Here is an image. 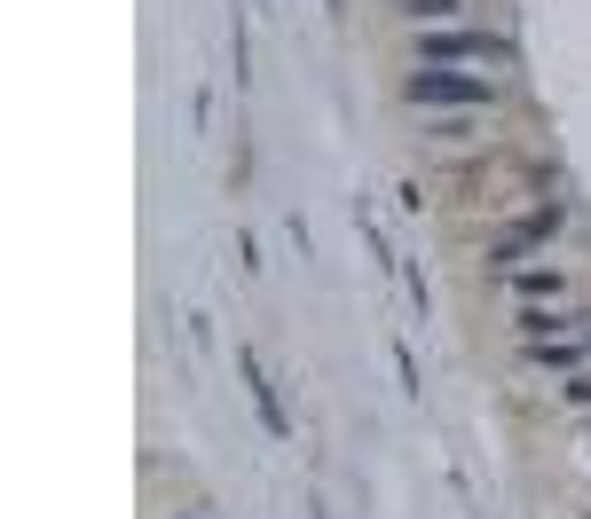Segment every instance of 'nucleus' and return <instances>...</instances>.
<instances>
[{
    "mask_svg": "<svg viewBox=\"0 0 591 519\" xmlns=\"http://www.w3.org/2000/svg\"><path fill=\"white\" fill-rule=\"evenodd\" d=\"M402 95H410V103H458V111H473V103H489V79H465V71H442V63H418V71L402 79Z\"/></svg>",
    "mask_w": 591,
    "mask_h": 519,
    "instance_id": "nucleus-1",
    "label": "nucleus"
},
{
    "mask_svg": "<svg viewBox=\"0 0 591 519\" xmlns=\"http://www.w3.org/2000/svg\"><path fill=\"white\" fill-rule=\"evenodd\" d=\"M418 63H513V40H497V32H427L418 40Z\"/></svg>",
    "mask_w": 591,
    "mask_h": 519,
    "instance_id": "nucleus-2",
    "label": "nucleus"
},
{
    "mask_svg": "<svg viewBox=\"0 0 591 519\" xmlns=\"http://www.w3.org/2000/svg\"><path fill=\"white\" fill-rule=\"evenodd\" d=\"M237 370H244V386H252V409H261V425H269V432H277V441H284V432H292V425H284V401H277V386L261 378V363H252V355H237Z\"/></svg>",
    "mask_w": 591,
    "mask_h": 519,
    "instance_id": "nucleus-3",
    "label": "nucleus"
},
{
    "mask_svg": "<svg viewBox=\"0 0 591 519\" xmlns=\"http://www.w3.org/2000/svg\"><path fill=\"white\" fill-rule=\"evenodd\" d=\"M410 17H427V24H442V17H458V0H402Z\"/></svg>",
    "mask_w": 591,
    "mask_h": 519,
    "instance_id": "nucleus-4",
    "label": "nucleus"
},
{
    "mask_svg": "<svg viewBox=\"0 0 591 519\" xmlns=\"http://www.w3.org/2000/svg\"><path fill=\"white\" fill-rule=\"evenodd\" d=\"M568 401H591V378H575V386H568Z\"/></svg>",
    "mask_w": 591,
    "mask_h": 519,
    "instance_id": "nucleus-5",
    "label": "nucleus"
},
{
    "mask_svg": "<svg viewBox=\"0 0 591 519\" xmlns=\"http://www.w3.org/2000/svg\"><path fill=\"white\" fill-rule=\"evenodd\" d=\"M323 9H331V17H340V9H348V0H323Z\"/></svg>",
    "mask_w": 591,
    "mask_h": 519,
    "instance_id": "nucleus-6",
    "label": "nucleus"
}]
</instances>
